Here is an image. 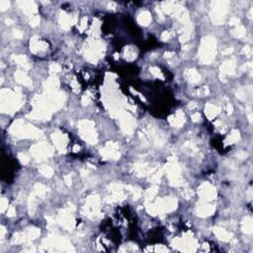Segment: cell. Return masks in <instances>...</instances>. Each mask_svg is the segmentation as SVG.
I'll use <instances>...</instances> for the list:
<instances>
[{
	"mask_svg": "<svg viewBox=\"0 0 253 253\" xmlns=\"http://www.w3.org/2000/svg\"><path fill=\"white\" fill-rule=\"evenodd\" d=\"M239 22V20L237 19V18H232V19L230 20V24L231 25H237V23Z\"/></svg>",
	"mask_w": 253,
	"mask_h": 253,
	"instance_id": "19",
	"label": "cell"
},
{
	"mask_svg": "<svg viewBox=\"0 0 253 253\" xmlns=\"http://www.w3.org/2000/svg\"><path fill=\"white\" fill-rule=\"evenodd\" d=\"M215 41L213 38H207L204 40L202 50H201V57L205 63H210L215 57Z\"/></svg>",
	"mask_w": 253,
	"mask_h": 253,
	"instance_id": "1",
	"label": "cell"
},
{
	"mask_svg": "<svg viewBox=\"0 0 253 253\" xmlns=\"http://www.w3.org/2000/svg\"><path fill=\"white\" fill-rule=\"evenodd\" d=\"M40 171H41L42 173L45 175V176L51 177L52 175V169L51 167H49V166H47V165L42 166L41 169H40Z\"/></svg>",
	"mask_w": 253,
	"mask_h": 253,
	"instance_id": "14",
	"label": "cell"
},
{
	"mask_svg": "<svg viewBox=\"0 0 253 253\" xmlns=\"http://www.w3.org/2000/svg\"><path fill=\"white\" fill-rule=\"evenodd\" d=\"M150 20H152L150 14L146 11L143 12V13L138 16V22H140L141 25H147V24L150 22Z\"/></svg>",
	"mask_w": 253,
	"mask_h": 253,
	"instance_id": "5",
	"label": "cell"
},
{
	"mask_svg": "<svg viewBox=\"0 0 253 253\" xmlns=\"http://www.w3.org/2000/svg\"><path fill=\"white\" fill-rule=\"evenodd\" d=\"M206 113L209 118H214V117L217 116V114L218 113V109L215 106H214V105L209 104L206 108Z\"/></svg>",
	"mask_w": 253,
	"mask_h": 253,
	"instance_id": "6",
	"label": "cell"
},
{
	"mask_svg": "<svg viewBox=\"0 0 253 253\" xmlns=\"http://www.w3.org/2000/svg\"><path fill=\"white\" fill-rule=\"evenodd\" d=\"M232 51H233L232 49H227V50L224 51V54H231V52H232Z\"/></svg>",
	"mask_w": 253,
	"mask_h": 253,
	"instance_id": "23",
	"label": "cell"
},
{
	"mask_svg": "<svg viewBox=\"0 0 253 253\" xmlns=\"http://www.w3.org/2000/svg\"><path fill=\"white\" fill-rule=\"evenodd\" d=\"M243 54H245L246 55H249L251 54V49L249 47H245L244 49H243Z\"/></svg>",
	"mask_w": 253,
	"mask_h": 253,
	"instance_id": "17",
	"label": "cell"
},
{
	"mask_svg": "<svg viewBox=\"0 0 253 253\" xmlns=\"http://www.w3.org/2000/svg\"><path fill=\"white\" fill-rule=\"evenodd\" d=\"M51 70L52 72H57L60 70V67L57 65V64H52V65L51 66Z\"/></svg>",
	"mask_w": 253,
	"mask_h": 253,
	"instance_id": "15",
	"label": "cell"
},
{
	"mask_svg": "<svg viewBox=\"0 0 253 253\" xmlns=\"http://www.w3.org/2000/svg\"><path fill=\"white\" fill-rule=\"evenodd\" d=\"M243 230L246 233L252 232V221L250 218H245L244 221H243Z\"/></svg>",
	"mask_w": 253,
	"mask_h": 253,
	"instance_id": "9",
	"label": "cell"
},
{
	"mask_svg": "<svg viewBox=\"0 0 253 253\" xmlns=\"http://www.w3.org/2000/svg\"><path fill=\"white\" fill-rule=\"evenodd\" d=\"M39 22H40L39 18L38 17H34L32 19V21H31V25H32V26H37L39 24Z\"/></svg>",
	"mask_w": 253,
	"mask_h": 253,
	"instance_id": "16",
	"label": "cell"
},
{
	"mask_svg": "<svg viewBox=\"0 0 253 253\" xmlns=\"http://www.w3.org/2000/svg\"><path fill=\"white\" fill-rule=\"evenodd\" d=\"M234 67H235V65L232 61H227L221 67V72L224 74H231V73H233Z\"/></svg>",
	"mask_w": 253,
	"mask_h": 253,
	"instance_id": "3",
	"label": "cell"
},
{
	"mask_svg": "<svg viewBox=\"0 0 253 253\" xmlns=\"http://www.w3.org/2000/svg\"><path fill=\"white\" fill-rule=\"evenodd\" d=\"M236 155L238 156V157H240V158H241V159H243V158H245V157H246V153H245V152H240L237 153Z\"/></svg>",
	"mask_w": 253,
	"mask_h": 253,
	"instance_id": "20",
	"label": "cell"
},
{
	"mask_svg": "<svg viewBox=\"0 0 253 253\" xmlns=\"http://www.w3.org/2000/svg\"><path fill=\"white\" fill-rule=\"evenodd\" d=\"M239 138V132L238 131H232V132L228 135L227 138V141L228 143H233L234 141H236Z\"/></svg>",
	"mask_w": 253,
	"mask_h": 253,
	"instance_id": "12",
	"label": "cell"
},
{
	"mask_svg": "<svg viewBox=\"0 0 253 253\" xmlns=\"http://www.w3.org/2000/svg\"><path fill=\"white\" fill-rule=\"evenodd\" d=\"M170 122H171V124L173 125V126H175V127L181 126L182 124H183V122H184L183 114L180 113V112H178V113L176 114V116H175L173 119H170Z\"/></svg>",
	"mask_w": 253,
	"mask_h": 253,
	"instance_id": "7",
	"label": "cell"
},
{
	"mask_svg": "<svg viewBox=\"0 0 253 253\" xmlns=\"http://www.w3.org/2000/svg\"><path fill=\"white\" fill-rule=\"evenodd\" d=\"M215 233H217V235L220 237V238H221L223 240H228L230 238V234L227 232L226 230L223 229V228H215Z\"/></svg>",
	"mask_w": 253,
	"mask_h": 253,
	"instance_id": "8",
	"label": "cell"
},
{
	"mask_svg": "<svg viewBox=\"0 0 253 253\" xmlns=\"http://www.w3.org/2000/svg\"><path fill=\"white\" fill-rule=\"evenodd\" d=\"M192 119H193V121H198L200 119V115L199 114H195V115L192 116Z\"/></svg>",
	"mask_w": 253,
	"mask_h": 253,
	"instance_id": "21",
	"label": "cell"
},
{
	"mask_svg": "<svg viewBox=\"0 0 253 253\" xmlns=\"http://www.w3.org/2000/svg\"><path fill=\"white\" fill-rule=\"evenodd\" d=\"M201 194L205 199H213L215 197V189H213L209 184H204L201 187Z\"/></svg>",
	"mask_w": 253,
	"mask_h": 253,
	"instance_id": "2",
	"label": "cell"
},
{
	"mask_svg": "<svg viewBox=\"0 0 253 253\" xmlns=\"http://www.w3.org/2000/svg\"><path fill=\"white\" fill-rule=\"evenodd\" d=\"M213 211H214V208H213V207L208 206V205H204L200 208L199 213L203 215H211Z\"/></svg>",
	"mask_w": 253,
	"mask_h": 253,
	"instance_id": "11",
	"label": "cell"
},
{
	"mask_svg": "<svg viewBox=\"0 0 253 253\" xmlns=\"http://www.w3.org/2000/svg\"><path fill=\"white\" fill-rule=\"evenodd\" d=\"M231 111H232V106H231V105H228V106H227V112L231 113Z\"/></svg>",
	"mask_w": 253,
	"mask_h": 253,
	"instance_id": "22",
	"label": "cell"
},
{
	"mask_svg": "<svg viewBox=\"0 0 253 253\" xmlns=\"http://www.w3.org/2000/svg\"><path fill=\"white\" fill-rule=\"evenodd\" d=\"M186 75H187V78L189 79L191 82L195 83V82H198L200 80V74L196 71V70H193V69L187 70Z\"/></svg>",
	"mask_w": 253,
	"mask_h": 253,
	"instance_id": "4",
	"label": "cell"
},
{
	"mask_svg": "<svg viewBox=\"0 0 253 253\" xmlns=\"http://www.w3.org/2000/svg\"><path fill=\"white\" fill-rule=\"evenodd\" d=\"M233 34H234V36L237 37V38H242V37L245 36L246 30H245L242 26H238L235 30H234Z\"/></svg>",
	"mask_w": 253,
	"mask_h": 253,
	"instance_id": "13",
	"label": "cell"
},
{
	"mask_svg": "<svg viewBox=\"0 0 253 253\" xmlns=\"http://www.w3.org/2000/svg\"><path fill=\"white\" fill-rule=\"evenodd\" d=\"M16 77H17V80H18V81L21 82V83H23V84H25V85H30V84H31L30 79L28 78V77L26 76V74H24L23 72L17 73Z\"/></svg>",
	"mask_w": 253,
	"mask_h": 253,
	"instance_id": "10",
	"label": "cell"
},
{
	"mask_svg": "<svg viewBox=\"0 0 253 253\" xmlns=\"http://www.w3.org/2000/svg\"><path fill=\"white\" fill-rule=\"evenodd\" d=\"M169 38H170V34H169L168 32H164L162 35V39L164 40V41H166V40H168Z\"/></svg>",
	"mask_w": 253,
	"mask_h": 253,
	"instance_id": "18",
	"label": "cell"
}]
</instances>
